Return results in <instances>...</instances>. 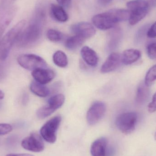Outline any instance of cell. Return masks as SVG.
I'll use <instances>...</instances> for the list:
<instances>
[{"label":"cell","mask_w":156,"mask_h":156,"mask_svg":"<svg viewBox=\"0 0 156 156\" xmlns=\"http://www.w3.org/2000/svg\"><path fill=\"white\" fill-rule=\"evenodd\" d=\"M141 56V52L137 49H127L122 55V63L125 65H131L137 61Z\"/></svg>","instance_id":"17"},{"label":"cell","mask_w":156,"mask_h":156,"mask_svg":"<svg viewBox=\"0 0 156 156\" xmlns=\"http://www.w3.org/2000/svg\"><path fill=\"white\" fill-rule=\"evenodd\" d=\"M92 21L97 28L102 30L113 28L117 23L120 22L117 9H111L105 12L95 15Z\"/></svg>","instance_id":"3"},{"label":"cell","mask_w":156,"mask_h":156,"mask_svg":"<svg viewBox=\"0 0 156 156\" xmlns=\"http://www.w3.org/2000/svg\"><path fill=\"white\" fill-rule=\"evenodd\" d=\"M107 140L101 137L95 140L92 144L90 153L92 156H105Z\"/></svg>","instance_id":"15"},{"label":"cell","mask_w":156,"mask_h":156,"mask_svg":"<svg viewBox=\"0 0 156 156\" xmlns=\"http://www.w3.org/2000/svg\"><path fill=\"white\" fill-rule=\"evenodd\" d=\"M65 100V96L63 94H56L52 96L48 100L47 105L55 111L63 105Z\"/></svg>","instance_id":"23"},{"label":"cell","mask_w":156,"mask_h":156,"mask_svg":"<svg viewBox=\"0 0 156 156\" xmlns=\"http://www.w3.org/2000/svg\"><path fill=\"white\" fill-rule=\"evenodd\" d=\"M137 115L134 112L124 113L118 115L115 121L117 128L125 134H129L135 129Z\"/></svg>","instance_id":"5"},{"label":"cell","mask_w":156,"mask_h":156,"mask_svg":"<svg viewBox=\"0 0 156 156\" xmlns=\"http://www.w3.org/2000/svg\"><path fill=\"white\" fill-rule=\"evenodd\" d=\"M55 112V110L50 108L48 105H46L37 110V115L40 119H44L51 115Z\"/></svg>","instance_id":"25"},{"label":"cell","mask_w":156,"mask_h":156,"mask_svg":"<svg viewBox=\"0 0 156 156\" xmlns=\"http://www.w3.org/2000/svg\"><path fill=\"white\" fill-rule=\"evenodd\" d=\"M32 76L35 81L45 84L51 82L55 76V74L53 70L48 69H39L32 71Z\"/></svg>","instance_id":"12"},{"label":"cell","mask_w":156,"mask_h":156,"mask_svg":"<svg viewBox=\"0 0 156 156\" xmlns=\"http://www.w3.org/2000/svg\"><path fill=\"white\" fill-rule=\"evenodd\" d=\"M30 89L31 91L39 97H46L49 94L50 91L44 84L34 81L30 84Z\"/></svg>","instance_id":"20"},{"label":"cell","mask_w":156,"mask_h":156,"mask_svg":"<svg viewBox=\"0 0 156 156\" xmlns=\"http://www.w3.org/2000/svg\"><path fill=\"white\" fill-rule=\"evenodd\" d=\"M54 63L59 67H66L68 65L67 57L66 54L62 51H57L53 57Z\"/></svg>","instance_id":"22"},{"label":"cell","mask_w":156,"mask_h":156,"mask_svg":"<svg viewBox=\"0 0 156 156\" xmlns=\"http://www.w3.org/2000/svg\"><path fill=\"white\" fill-rule=\"evenodd\" d=\"M47 36L50 41L58 42L63 38V35L61 32L55 29H49L47 33Z\"/></svg>","instance_id":"26"},{"label":"cell","mask_w":156,"mask_h":156,"mask_svg":"<svg viewBox=\"0 0 156 156\" xmlns=\"http://www.w3.org/2000/svg\"><path fill=\"white\" fill-rule=\"evenodd\" d=\"M27 95L26 94L24 96V99H23V101H24V104L26 103L27 101V100H28V97H27Z\"/></svg>","instance_id":"37"},{"label":"cell","mask_w":156,"mask_h":156,"mask_svg":"<svg viewBox=\"0 0 156 156\" xmlns=\"http://www.w3.org/2000/svg\"><path fill=\"white\" fill-rule=\"evenodd\" d=\"M147 36L149 38L156 37V22L149 27L147 31Z\"/></svg>","instance_id":"30"},{"label":"cell","mask_w":156,"mask_h":156,"mask_svg":"<svg viewBox=\"0 0 156 156\" xmlns=\"http://www.w3.org/2000/svg\"><path fill=\"white\" fill-rule=\"evenodd\" d=\"M147 53L151 59L156 60V40L149 42L146 47Z\"/></svg>","instance_id":"27"},{"label":"cell","mask_w":156,"mask_h":156,"mask_svg":"<svg viewBox=\"0 0 156 156\" xmlns=\"http://www.w3.org/2000/svg\"><path fill=\"white\" fill-rule=\"evenodd\" d=\"M6 156H34L30 154H9Z\"/></svg>","instance_id":"34"},{"label":"cell","mask_w":156,"mask_h":156,"mask_svg":"<svg viewBox=\"0 0 156 156\" xmlns=\"http://www.w3.org/2000/svg\"><path fill=\"white\" fill-rule=\"evenodd\" d=\"M100 3L103 5H107L111 2L112 0H98Z\"/></svg>","instance_id":"35"},{"label":"cell","mask_w":156,"mask_h":156,"mask_svg":"<svg viewBox=\"0 0 156 156\" xmlns=\"http://www.w3.org/2000/svg\"><path fill=\"white\" fill-rule=\"evenodd\" d=\"M45 13L40 8L37 9L28 24L20 34L16 45L19 48H28L35 44L41 38Z\"/></svg>","instance_id":"1"},{"label":"cell","mask_w":156,"mask_h":156,"mask_svg":"<svg viewBox=\"0 0 156 156\" xmlns=\"http://www.w3.org/2000/svg\"><path fill=\"white\" fill-rule=\"evenodd\" d=\"M106 105L104 103L96 101L90 106L87 112V122L90 125L96 124L102 118L106 112Z\"/></svg>","instance_id":"9"},{"label":"cell","mask_w":156,"mask_h":156,"mask_svg":"<svg viewBox=\"0 0 156 156\" xmlns=\"http://www.w3.org/2000/svg\"><path fill=\"white\" fill-rule=\"evenodd\" d=\"M1 103H0V106H1Z\"/></svg>","instance_id":"39"},{"label":"cell","mask_w":156,"mask_h":156,"mask_svg":"<svg viewBox=\"0 0 156 156\" xmlns=\"http://www.w3.org/2000/svg\"><path fill=\"white\" fill-rule=\"evenodd\" d=\"M150 95V90L148 86L145 83H142L139 85L136 91V102L138 105H141L145 103Z\"/></svg>","instance_id":"18"},{"label":"cell","mask_w":156,"mask_h":156,"mask_svg":"<svg viewBox=\"0 0 156 156\" xmlns=\"http://www.w3.org/2000/svg\"><path fill=\"white\" fill-rule=\"evenodd\" d=\"M60 6L65 8H68L71 5V0H56Z\"/></svg>","instance_id":"32"},{"label":"cell","mask_w":156,"mask_h":156,"mask_svg":"<svg viewBox=\"0 0 156 156\" xmlns=\"http://www.w3.org/2000/svg\"><path fill=\"white\" fill-rule=\"evenodd\" d=\"M84 40V38L75 35L67 39L66 42V47L70 50H75L82 45Z\"/></svg>","instance_id":"21"},{"label":"cell","mask_w":156,"mask_h":156,"mask_svg":"<svg viewBox=\"0 0 156 156\" xmlns=\"http://www.w3.org/2000/svg\"><path fill=\"white\" fill-rule=\"evenodd\" d=\"M71 30L76 35L84 39L92 37L95 34L94 27L87 22H80L75 24L71 26Z\"/></svg>","instance_id":"10"},{"label":"cell","mask_w":156,"mask_h":156,"mask_svg":"<svg viewBox=\"0 0 156 156\" xmlns=\"http://www.w3.org/2000/svg\"><path fill=\"white\" fill-rule=\"evenodd\" d=\"M21 145L26 150L31 152L39 153L44 149V144L42 137L38 134L33 133L23 139Z\"/></svg>","instance_id":"8"},{"label":"cell","mask_w":156,"mask_h":156,"mask_svg":"<svg viewBox=\"0 0 156 156\" xmlns=\"http://www.w3.org/2000/svg\"><path fill=\"white\" fill-rule=\"evenodd\" d=\"M17 61L21 67L27 70L34 71L39 69L47 68L46 62L41 57L33 54L20 55Z\"/></svg>","instance_id":"6"},{"label":"cell","mask_w":156,"mask_h":156,"mask_svg":"<svg viewBox=\"0 0 156 156\" xmlns=\"http://www.w3.org/2000/svg\"><path fill=\"white\" fill-rule=\"evenodd\" d=\"M17 11L15 6L9 7L4 11L0 17V41L4 33L10 24Z\"/></svg>","instance_id":"13"},{"label":"cell","mask_w":156,"mask_h":156,"mask_svg":"<svg viewBox=\"0 0 156 156\" xmlns=\"http://www.w3.org/2000/svg\"><path fill=\"white\" fill-rule=\"evenodd\" d=\"M122 37V34L120 29L115 28L112 30L109 36L106 50L107 51H112L115 50L120 44Z\"/></svg>","instance_id":"16"},{"label":"cell","mask_w":156,"mask_h":156,"mask_svg":"<svg viewBox=\"0 0 156 156\" xmlns=\"http://www.w3.org/2000/svg\"><path fill=\"white\" fill-rule=\"evenodd\" d=\"M130 12V25H134L142 20L148 13L149 6L146 0H132L126 4Z\"/></svg>","instance_id":"4"},{"label":"cell","mask_w":156,"mask_h":156,"mask_svg":"<svg viewBox=\"0 0 156 156\" xmlns=\"http://www.w3.org/2000/svg\"><path fill=\"white\" fill-rule=\"evenodd\" d=\"M62 118L59 115L55 116L47 122L40 129V134L48 143L54 144L56 141V133L61 123Z\"/></svg>","instance_id":"7"},{"label":"cell","mask_w":156,"mask_h":156,"mask_svg":"<svg viewBox=\"0 0 156 156\" xmlns=\"http://www.w3.org/2000/svg\"><path fill=\"white\" fill-rule=\"evenodd\" d=\"M4 97V94L3 92L2 91L0 90V100L3 99Z\"/></svg>","instance_id":"36"},{"label":"cell","mask_w":156,"mask_h":156,"mask_svg":"<svg viewBox=\"0 0 156 156\" xmlns=\"http://www.w3.org/2000/svg\"><path fill=\"white\" fill-rule=\"evenodd\" d=\"M147 3L149 7H155L156 6V0H147Z\"/></svg>","instance_id":"33"},{"label":"cell","mask_w":156,"mask_h":156,"mask_svg":"<svg viewBox=\"0 0 156 156\" xmlns=\"http://www.w3.org/2000/svg\"><path fill=\"white\" fill-rule=\"evenodd\" d=\"M154 137L155 140L156 141V131L155 133Z\"/></svg>","instance_id":"38"},{"label":"cell","mask_w":156,"mask_h":156,"mask_svg":"<svg viewBox=\"0 0 156 156\" xmlns=\"http://www.w3.org/2000/svg\"><path fill=\"white\" fill-rule=\"evenodd\" d=\"M12 126L6 123H0V135H5L12 130Z\"/></svg>","instance_id":"29"},{"label":"cell","mask_w":156,"mask_h":156,"mask_svg":"<svg viewBox=\"0 0 156 156\" xmlns=\"http://www.w3.org/2000/svg\"><path fill=\"white\" fill-rule=\"evenodd\" d=\"M26 25V21L22 20L13 27L2 37L0 41V63L8 57L10 51L16 44L20 34Z\"/></svg>","instance_id":"2"},{"label":"cell","mask_w":156,"mask_h":156,"mask_svg":"<svg viewBox=\"0 0 156 156\" xmlns=\"http://www.w3.org/2000/svg\"><path fill=\"white\" fill-rule=\"evenodd\" d=\"M122 63V55L118 53L110 54L101 68L102 73H107L117 69Z\"/></svg>","instance_id":"11"},{"label":"cell","mask_w":156,"mask_h":156,"mask_svg":"<svg viewBox=\"0 0 156 156\" xmlns=\"http://www.w3.org/2000/svg\"><path fill=\"white\" fill-rule=\"evenodd\" d=\"M156 80V65L152 66L147 73L145 78V84L149 87Z\"/></svg>","instance_id":"24"},{"label":"cell","mask_w":156,"mask_h":156,"mask_svg":"<svg viewBox=\"0 0 156 156\" xmlns=\"http://www.w3.org/2000/svg\"><path fill=\"white\" fill-rule=\"evenodd\" d=\"M51 14L53 18L59 22H66L68 20V16L62 6L58 5H51L50 6Z\"/></svg>","instance_id":"19"},{"label":"cell","mask_w":156,"mask_h":156,"mask_svg":"<svg viewBox=\"0 0 156 156\" xmlns=\"http://www.w3.org/2000/svg\"><path fill=\"white\" fill-rule=\"evenodd\" d=\"M149 28V25H145L139 28L136 36V41L137 43H140L143 41L146 34L147 35V31Z\"/></svg>","instance_id":"28"},{"label":"cell","mask_w":156,"mask_h":156,"mask_svg":"<svg viewBox=\"0 0 156 156\" xmlns=\"http://www.w3.org/2000/svg\"><path fill=\"white\" fill-rule=\"evenodd\" d=\"M148 111L150 113H154L156 111V92L153 96L152 101L148 105Z\"/></svg>","instance_id":"31"},{"label":"cell","mask_w":156,"mask_h":156,"mask_svg":"<svg viewBox=\"0 0 156 156\" xmlns=\"http://www.w3.org/2000/svg\"><path fill=\"white\" fill-rule=\"evenodd\" d=\"M81 55L84 62L92 67L96 66L98 63V56L96 52L88 46H84L81 50Z\"/></svg>","instance_id":"14"}]
</instances>
